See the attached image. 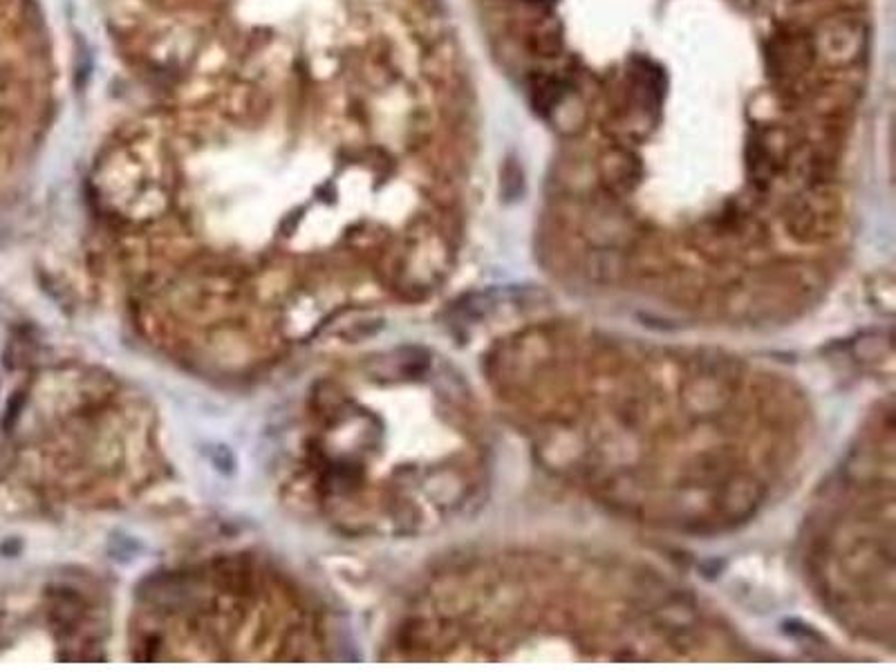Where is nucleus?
Instances as JSON below:
<instances>
[{"instance_id": "f257e3e1", "label": "nucleus", "mask_w": 896, "mask_h": 672, "mask_svg": "<svg viewBox=\"0 0 896 672\" xmlns=\"http://www.w3.org/2000/svg\"><path fill=\"white\" fill-rule=\"evenodd\" d=\"M137 3H155V0H128V5H137Z\"/></svg>"}]
</instances>
